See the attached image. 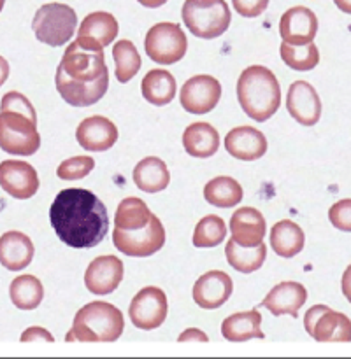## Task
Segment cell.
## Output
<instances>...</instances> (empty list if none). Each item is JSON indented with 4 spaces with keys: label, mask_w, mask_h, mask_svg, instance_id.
<instances>
[{
    "label": "cell",
    "mask_w": 351,
    "mask_h": 359,
    "mask_svg": "<svg viewBox=\"0 0 351 359\" xmlns=\"http://www.w3.org/2000/svg\"><path fill=\"white\" fill-rule=\"evenodd\" d=\"M329 219L337 230L351 231V198L333 203L329 210Z\"/></svg>",
    "instance_id": "cell-38"
},
{
    "label": "cell",
    "mask_w": 351,
    "mask_h": 359,
    "mask_svg": "<svg viewBox=\"0 0 351 359\" xmlns=\"http://www.w3.org/2000/svg\"><path fill=\"white\" fill-rule=\"evenodd\" d=\"M307 300V290L300 283L286 280L274 286L262 302L263 309H269L272 316H291L298 318V311Z\"/></svg>",
    "instance_id": "cell-20"
},
{
    "label": "cell",
    "mask_w": 351,
    "mask_h": 359,
    "mask_svg": "<svg viewBox=\"0 0 351 359\" xmlns=\"http://www.w3.org/2000/svg\"><path fill=\"white\" fill-rule=\"evenodd\" d=\"M305 332L316 342H351V321L343 312L314 305L304 318Z\"/></svg>",
    "instance_id": "cell-10"
},
{
    "label": "cell",
    "mask_w": 351,
    "mask_h": 359,
    "mask_svg": "<svg viewBox=\"0 0 351 359\" xmlns=\"http://www.w3.org/2000/svg\"><path fill=\"white\" fill-rule=\"evenodd\" d=\"M137 2H139L140 6H144V7H150V9H157V7L164 6L167 0H137Z\"/></svg>",
    "instance_id": "cell-44"
},
{
    "label": "cell",
    "mask_w": 351,
    "mask_h": 359,
    "mask_svg": "<svg viewBox=\"0 0 351 359\" xmlns=\"http://www.w3.org/2000/svg\"><path fill=\"white\" fill-rule=\"evenodd\" d=\"M221 98V84L216 77L193 76L183 84L179 102L190 114H207L218 105Z\"/></svg>",
    "instance_id": "cell-12"
},
{
    "label": "cell",
    "mask_w": 351,
    "mask_h": 359,
    "mask_svg": "<svg viewBox=\"0 0 351 359\" xmlns=\"http://www.w3.org/2000/svg\"><path fill=\"white\" fill-rule=\"evenodd\" d=\"M225 255H227V262L232 269L241 273H253L265 262L267 245L262 242L256 248H242L230 238L225 248Z\"/></svg>",
    "instance_id": "cell-31"
},
{
    "label": "cell",
    "mask_w": 351,
    "mask_h": 359,
    "mask_svg": "<svg viewBox=\"0 0 351 359\" xmlns=\"http://www.w3.org/2000/svg\"><path fill=\"white\" fill-rule=\"evenodd\" d=\"M9 63H7V60L4 58V56H0V86H2L4 83L7 81V77H9Z\"/></svg>",
    "instance_id": "cell-43"
},
{
    "label": "cell",
    "mask_w": 351,
    "mask_h": 359,
    "mask_svg": "<svg viewBox=\"0 0 351 359\" xmlns=\"http://www.w3.org/2000/svg\"><path fill=\"white\" fill-rule=\"evenodd\" d=\"M4 4H6V0H0V11L4 9Z\"/></svg>",
    "instance_id": "cell-46"
},
{
    "label": "cell",
    "mask_w": 351,
    "mask_h": 359,
    "mask_svg": "<svg viewBox=\"0 0 351 359\" xmlns=\"http://www.w3.org/2000/svg\"><path fill=\"white\" fill-rule=\"evenodd\" d=\"M232 241L242 248H256L263 242L267 224L265 217L253 207H242L230 217Z\"/></svg>",
    "instance_id": "cell-19"
},
{
    "label": "cell",
    "mask_w": 351,
    "mask_h": 359,
    "mask_svg": "<svg viewBox=\"0 0 351 359\" xmlns=\"http://www.w3.org/2000/svg\"><path fill=\"white\" fill-rule=\"evenodd\" d=\"M128 314L135 328L144 332L160 328L167 319V297L160 287H144L133 297Z\"/></svg>",
    "instance_id": "cell-11"
},
{
    "label": "cell",
    "mask_w": 351,
    "mask_h": 359,
    "mask_svg": "<svg viewBox=\"0 0 351 359\" xmlns=\"http://www.w3.org/2000/svg\"><path fill=\"white\" fill-rule=\"evenodd\" d=\"M93 167L95 161L91 156H74L58 165L56 175L63 181H77V179L86 177L93 170Z\"/></svg>",
    "instance_id": "cell-36"
},
{
    "label": "cell",
    "mask_w": 351,
    "mask_h": 359,
    "mask_svg": "<svg viewBox=\"0 0 351 359\" xmlns=\"http://www.w3.org/2000/svg\"><path fill=\"white\" fill-rule=\"evenodd\" d=\"M34 244L21 231H7L0 237V265L11 272L27 269L34 259Z\"/></svg>",
    "instance_id": "cell-22"
},
{
    "label": "cell",
    "mask_w": 351,
    "mask_h": 359,
    "mask_svg": "<svg viewBox=\"0 0 351 359\" xmlns=\"http://www.w3.org/2000/svg\"><path fill=\"white\" fill-rule=\"evenodd\" d=\"M125 330L119 309L107 302H91L76 314L67 342H116Z\"/></svg>",
    "instance_id": "cell-4"
},
{
    "label": "cell",
    "mask_w": 351,
    "mask_h": 359,
    "mask_svg": "<svg viewBox=\"0 0 351 359\" xmlns=\"http://www.w3.org/2000/svg\"><path fill=\"white\" fill-rule=\"evenodd\" d=\"M318 18L309 7L295 6L281 16L279 35L286 44L304 46L314 41Z\"/></svg>",
    "instance_id": "cell-15"
},
{
    "label": "cell",
    "mask_w": 351,
    "mask_h": 359,
    "mask_svg": "<svg viewBox=\"0 0 351 359\" xmlns=\"http://www.w3.org/2000/svg\"><path fill=\"white\" fill-rule=\"evenodd\" d=\"M0 188L16 200H28L37 193V170L27 161L6 160L0 163Z\"/></svg>",
    "instance_id": "cell-13"
},
{
    "label": "cell",
    "mask_w": 351,
    "mask_h": 359,
    "mask_svg": "<svg viewBox=\"0 0 351 359\" xmlns=\"http://www.w3.org/2000/svg\"><path fill=\"white\" fill-rule=\"evenodd\" d=\"M333 2H336V6L339 7L343 13L351 14V0H333Z\"/></svg>",
    "instance_id": "cell-45"
},
{
    "label": "cell",
    "mask_w": 351,
    "mask_h": 359,
    "mask_svg": "<svg viewBox=\"0 0 351 359\" xmlns=\"http://www.w3.org/2000/svg\"><path fill=\"white\" fill-rule=\"evenodd\" d=\"M147 56L153 62L161 63V65H172L178 63L188 49V41L178 23H157L150 28L144 41Z\"/></svg>",
    "instance_id": "cell-8"
},
{
    "label": "cell",
    "mask_w": 351,
    "mask_h": 359,
    "mask_svg": "<svg viewBox=\"0 0 351 359\" xmlns=\"http://www.w3.org/2000/svg\"><path fill=\"white\" fill-rule=\"evenodd\" d=\"M151 210L147 209L146 202L140 198H125L119 202L118 209H116L114 224L116 228L125 231H133L144 228L151 219Z\"/></svg>",
    "instance_id": "cell-32"
},
{
    "label": "cell",
    "mask_w": 351,
    "mask_h": 359,
    "mask_svg": "<svg viewBox=\"0 0 351 359\" xmlns=\"http://www.w3.org/2000/svg\"><path fill=\"white\" fill-rule=\"evenodd\" d=\"M41 147L37 121L13 111H0V149L16 156H32Z\"/></svg>",
    "instance_id": "cell-7"
},
{
    "label": "cell",
    "mask_w": 351,
    "mask_h": 359,
    "mask_svg": "<svg viewBox=\"0 0 351 359\" xmlns=\"http://www.w3.org/2000/svg\"><path fill=\"white\" fill-rule=\"evenodd\" d=\"M235 13L244 18H256L267 9L269 0H232Z\"/></svg>",
    "instance_id": "cell-39"
},
{
    "label": "cell",
    "mask_w": 351,
    "mask_h": 359,
    "mask_svg": "<svg viewBox=\"0 0 351 359\" xmlns=\"http://www.w3.org/2000/svg\"><path fill=\"white\" fill-rule=\"evenodd\" d=\"M112 58H114L116 63V79L121 84L128 83L143 65V60H140L137 48L133 46V42L126 41V39L116 42L114 48H112Z\"/></svg>",
    "instance_id": "cell-33"
},
{
    "label": "cell",
    "mask_w": 351,
    "mask_h": 359,
    "mask_svg": "<svg viewBox=\"0 0 351 359\" xmlns=\"http://www.w3.org/2000/svg\"><path fill=\"white\" fill-rule=\"evenodd\" d=\"M186 28L199 39H216L230 27L232 14L225 0H185L181 11Z\"/></svg>",
    "instance_id": "cell-5"
},
{
    "label": "cell",
    "mask_w": 351,
    "mask_h": 359,
    "mask_svg": "<svg viewBox=\"0 0 351 359\" xmlns=\"http://www.w3.org/2000/svg\"><path fill=\"white\" fill-rule=\"evenodd\" d=\"M11 302L20 311H34L44 298L42 283L34 276H20L11 283Z\"/></svg>",
    "instance_id": "cell-30"
},
{
    "label": "cell",
    "mask_w": 351,
    "mask_h": 359,
    "mask_svg": "<svg viewBox=\"0 0 351 359\" xmlns=\"http://www.w3.org/2000/svg\"><path fill=\"white\" fill-rule=\"evenodd\" d=\"M133 182L144 193H160L171 182V174L164 160L157 156H147L133 168Z\"/></svg>",
    "instance_id": "cell-24"
},
{
    "label": "cell",
    "mask_w": 351,
    "mask_h": 359,
    "mask_svg": "<svg viewBox=\"0 0 351 359\" xmlns=\"http://www.w3.org/2000/svg\"><path fill=\"white\" fill-rule=\"evenodd\" d=\"M305 235L293 221L283 219L270 230V245L281 258H293L304 249Z\"/></svg>",
    "instance_id": "cell-26"
},
{
    "label": "cell",
    "mask_w": 351,
    "mask_h": 359,
    "mask_svg": "<svg viewBox=\"0 0 351 359\" xmlns=\"http://www.w3.org/2000/svg\"><path fill=\"white\" fill-rule=\"evenodd\" d=\"M232 291H234V283H232L230 276L221 270H211L197 279L195 286H193V302L200 309L214 311L227 304Z\"/></svg>",
    "instance_id": "cell-17"
},
{
    "label": "cell",
    "mask_w": 351,
    "mask_h": 359,
    "mask_svg": "<svg viewBox=\"0 0 351 359\" xmlns=\"http://www.w3.org/2000/svg\"><path fill=\"white\" fill-rule=\"evenodd\" d=\"M204 198L207 203L220 209H230L242 200V188L235 179L221 175L214 177L204 186Z\"/></svg>",
    "instance_id": "cell-29"
},
{
    "label": "cell",
    "mask_w": 351,
    "mask_h": 359,
    "mask_svg": "<svg viewBox=\"0 0 351 359\" xmlns=\"http://www.w3.org/2000/svg\"><path fill=\"white\" fill-rule=\"evenodd\" d=\"M32 28L39 42L48 46H63L72 39L77 28L76 11L67 4H44L35 13Z\"/></svg>",
    "instance_id": "cell-6"
},
{
    "label": "cell",
    "mask_w": 351,
    "mask_h": 359,
    "mask_svg": "<svg viewBox=\"0 0 351 359\" xmlns=\"http://www.w3.org/2000/svg\"><path fill=\"white\" fill-rule=\"evenodd\" d=\"M143 97L150 104L161 107L176 98V79L168 70L151 69L140 83Z\"/></svg>",
    "instance_id": "cell-27"
},
{
    "label": "cell",
    "mask_w": 351,
    "mask_h": 359,
    "mask_svg": "<svg viewBox=\"0 0 351 359\" xmlns=\"http://www.w3.org/2000/svg\"><path fill=\"white\" fill-rule=\"evenodd\" d=\"M76 140L84 151L102 153L111 149L118 140V128L104 116H91L83 119L76 130Z\"/></svg>",
    "instance_id": "cell-18"
},
{
    "label": "cell",
    "mask_w": 351,
    "mask_h": 359,
    "mask_svg": "<svg viewBox=\"0 0 351 359\" xmlns=\"http://www.w3.org/2000/svg\"><path fill=\"white\" fill-rule=\"evenodd\" d=\"M340 287H343V294L346 300L351 304V265L347 266L346 272L343 273V280H340Z\"/></svg>",
    "instance_id": "cell-42"
},
{
    "label": "cell",
    "mask_w": 351,
    "mask_h": 359,
    "mask_svg": "<svg viewBox=\"0 0 351 359\" xmlns=\"http://www.w3.org/2000/svg\"><path fill=\"white\" fill-rule=\"evenodd\" d=\"M0 111H13L20 112V114L27 116L32 121H37V114H35L34 105L30 104L25 95L18 93V91H9L2 97V102H0Z\"/></svg>",
    "instance_id": "cell-37"
},
{
    "label": "cell",
    "mask_w": 351,
    "mask_h": 359,
    "mask_svg": "<svg viewBox=\"0 0 351 359\" xmlns=\"http://www.w3.org/2000/svg\"><path fill=\"white\" fill-rule=\"evenodd\" d=\"M225 149L241 161H255L267 153V139L253 126H237L225 137Z\"/></svg>",
    "instance_id": "cell-21"
},
{
    "label": "cell",
    "mask_w": 351,
    "mask_h": 359,
    "mask_svg": "<svg viewBox=\"0 0 351 359\" xmlns=\"http://www.w3.org/2000/svg\"><path fill=\"white\" fill-rule=\"evenodd\" d=\"M262 325V314L256 309L248 312H237L228 316L221 325V335L228 342H246L249 339H263V332L260 330Z\"/></svg>",
    "instance_id": "cell-25"
},
{
    "label": "cell",
    "mask_w": 351,
    "mask_h": 359,
    "mask_svg": "<svg viewBox=\"0 0 351 359\" xmlns=\"http://www.w3.org/2000/svg\"><path fill=\"white\" fill-rule=\"evenodd\" d=\"M21 342H37V340H44V342H55V337L44 328H39V326H32V328L25 330L21 333Z\"/></svg>",
    "instance_id": "cell-40"
},
{
    "label": "cell",
    "mask_w": 351,
    "mask_h": 359,
    "mask_svg": "<svg viewBox=\"0 0 351 359\" xmlns=\"http://www.w3.org/2000/svg\"><path fill=\"white\" fill-rule=\"evenodd\" d=\"M227 237V226H225V221L220 216H209L202 217V219L197 223L195 231H193V245L195 248H216Z\"/></svg>",
    "instance_id": "cell-35"
},
{
    "label": "cell",
    "mask_w": 351,
    "mask_h": 359,
    "mask_svg": "<svg viewBox=\"0 0 351 359\" xmlns=\"http://www.w3.org/2000/svg\"><path fill=\"white\" fill-rule=\"evenodd\" d=\"M49 221L60 241L74 249L95 248L109 230L105 205L83 188L62 189L51 203Z\"/></svg>",
    "instance_id": "cell-2"
},
{
    "label": "cell",
    "mask_w": 351,
    "mask_h": 359,
    "mask_svg": "<svg viewBox=\"0 0 351 359\" xmlns=\"http://www.w3.org/2000/svg\"><path fill=\"white\" fill-rule=\"evenodd\" d=\"M123 280V263L118 256H98L88 265L84 284L88 291L98 297L111 294Z\"/></svg>",
    "instance_id": "cell-14"
},
{
    "label": "cell",
    "mask_w": 351,
    "mask_h": 359,
    "mask_svg": "<svg viewBox=\"0 0 351 359\" xmlns=\"http://www.w3.org/2000/svg\"><path fill=\"white\" fill-rule=\"evenodd\" d=\"M77 37H90L97 41L102 48H105L118 37V21L111 13H104V11L91 13L81 21Z\"/></svg>",
    "instance_id": "cell-28"
},
{
    "label": "cell",
    "mask_w": 351,
    "mask_h": 359,
    "mask_svg": "<svg viewBox=\"0 0 351 359\" xmlns=\"http://www.w3.org/2000/svg\"><path fill=\"white\" fill-rule=\"evenodd\" d=\"M286 109L291 118L302 126H314L322 118V100L307 81H295L290 84Z\"/></svg>",
    "instance_id": "cell-16"
},
{
    "label": "cell",
    "mask_w": 351,
    "mask_h": 359,
    "mask_svg": "<svg viewBox=\"0 0 351 359\" xmlns=\"http://www.w3.org/2000/svg\"><path fill=\"white\" fill-rule=\"evenodd\" d=\"M183 146L190 156L211 158L220 149V133L209 123H193L183 133Z\"/></svg>",
    "instance_id": "cell-23"
},
{
    "label": "cell",
    "mask_w": 351,
    "mask_h": 359,
    "mask_svg": "<svg viewBox=\"0 0 351 359\" xmlns=\"http://www.w3.org/2000/svg\"><path fill=\"white\" fill-rule=\"evenodd\" d=\"M279 55L283 62L297 72H307L319 63V51L314 42L304 46H290L283 42L279 48Z\"/></svg>",
    "instance_id": "cell-34"
},
{
    "label": "cell",
    "mask_w": 351,
    "mask_h": 359,
    "mask_svg": "<svg viewBox=\"0 0 351 359\" xmlns=\"http://www.w3.org/2000/svg\"><path fill=\"white\" fill-rule=\"evenodd\" d=\"M207 340H209V337H207L204 332H200V330H197V328H188V330H185L181 335H179L178 342H181V344H185V342H207Z\"/></svg>",
    "instance_id": "cell-41"
},
{
    "label": "cell",
    "mask_w": 351,
    "mask_h": 359,
    "mask_svg": "<svg viewBox=\"0 0 351 359\" xmlns=\"http://www.w3.org/2000/svg\"><path fill=\"white\" fill-rule=\"evenodd\" d=\"M112 242L116 249L126 256L135 258H147L160 251L165 244V230L161 221L157 216H151L150 223L144 228L133 231H125L114 228L112 231Z\"/></svg>",
    "instance_id": "cell-9"
},
{
    "label": "cell",
    "mask_w": 351,
    "mask_h": 359,
    "mask_svg": "<svg viewBox=\"0 0 351 359\" xmlns=\"http://www.w3.org/2000/svg\"><path fill=\"white\" fill-rule=\"evenodd\" d=\"M237 100L255 121L263 123L272 118L281 105V86L272 70L262 65L242 70L237 81Z\"/></svg>",
    "instance_id": "cell-3"
},
{
    "label": "cell",
    "mask_w": 351,
    "mask_h": 359,
    "mask_svg": "<svg viewBox=\"0 0 351 359\" xmlns=\"http://www.w3.org/2000/svg\"><path fill=\"white\" fill-rule=\"evenodd\" d=\"M56 91L72 107L97 104L109 88L104 48L90 37H77L62 56L55 76Z\"/></svg>",
    "instance_id": "cell-1"
}]
</instances>
